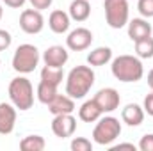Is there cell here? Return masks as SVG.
Returning <instances> with one entry per match:
<instances>
[{"instance_id":"1","label":"cell","mask_w":153,"mask_h":151,"mask_svg":"<svg viewBox=\"0 0 153 151\" xmlns=\"http://www.w3.org/2000/svg\"><path fill=\"white\" fill-rule=\"evenodd\" d=\"M93 66H75L66 76V94L73 100H82L94 85Z\"/></svg>"},{"instance_id":"2","label":"cell","mask_w":153,"mask_h":151,"mask_svg":"<svg viewBox=\"0 0 153 151\" xmlns=\"http://www.w3.org/2000/svg\"><path fill=\"white\" fill-rule=\"evenodd\" d=\"M111 71L116 80L128 84V82H139L144 76V66L137 55L123 53V55L112 59Z\"/></svg>"},{"instance_id":"3","label":"cell","mask_w":153,"mask_h":151,"mask_svg":"<svg viewBox=\"0 0 153 151\" xmlns=\"http://www.w3.org/2000/svg\"><path fill=\"white\" fill-rule=\"evenodd\" d=\"M9 100L18 110H29L34 105V87L25 76H16L9 82Z\"/></svg>"},{"instance_id":"4","label":"cell","mask_w":153,"mask_h":151,"mask_svg":"<svg viewBox=\"0 0 153 151\" xmlns=\"http://www.w3.org/2000/svg\"><path fill=\"white\" fill-rule=\"evenodd\" d=\"M121 135V123L114 115H102L93 130V141L100 146H111Z\"/></svg>"},{"instance_id":"5","label":"cell","mask_w":153,"mask_h":151,"mask_svg":"<svg viewBox=\"0 0 153 151\" xmlns=\"http://www.w3.org/2000/svg\"><path fill=\"white\" fill-rule=\"evenodd\" d=\"M39 50L30 44V43H25V44H20L13 55V70L18 71L20 75H27V73H32L39 64Z\"/></svg>"},{"instance_id":"6","label":"cell","mask_w":153,"mask_h":151,"mask_svg":"<svg viewBox=\"0 0 153 151\" xmlns=\"http://www.w3.org/2000/svg\"><path fill=\"white\" fill-rule=\"evenodd\" d=\"M105 20L111 29H123L130 20V4L128 0H105Z\"/></svg>"},{"instance_id":"7","label":"cell","mask_w":153,"mask_h":151,"mask_svg":"<svg viewBox=\"0 0 153 151\" xmlns=\"http://www.w3.org/2000/svg\"><path fill=\"white\" fill-rule=\"evenodd\" d=\"M45 27V18L38 9H25L20 14V29L25 34H39Z\"/></svg>"},{"instance_id":"8","label":"cell","mask_w":153,"mask_h":151,"mask_svg":"<svg viewBox=\"0 0 153 151\" xmlns=\"http://www.w3.org/2000/svg\"><path fill=\"white\" fill-rule=\"evenodd\" d=\"M76 119L73 114H57L52 121V132L59 139H68L75 133Z\"/></svg>"},{"instance_id":"9","label":"cell","mask_w":153,"mask_h":151,"mask_svg":"<svg viewBox=\"0 0 153 151\" xmlns=\"http://www.w3.org/2000/svg\"><path fill=\"white\" fill-rule=\"evenodd\" d=\"M94 101L98 103V107L102 109L103 114H111L119 109L121 103V96L114 87H103L94 94Z\"/></svg>"},{"instance_id":"10","label":"cell","mask_w":153,"mask_h":151,"mask_svg":"<svg viewBox=\"0 0 153 151\" xmlns=\"http://www.w3.org/2000/svg\"><path fill=\"white\" fill-rule=\"evenodd\" d=\"M91 43H93V32L85 27H76L66 38V46L71 52H84L91 46Z\"/></svg>"},{"instance_id":"11","label":"cell","mask_w":153,"mask_h":151,"mask_svg":"<svg viewBox=\"0 0 153 151\" xmlns=\"http://www.w3.org/2000/svg\"><path fill=\"white\" fill-rule=\"evenodd\" d=\"M70 59V53L64 46L61 44H53V46H48L43 53V62L46 66H53V68H62Z\"/></svg>"},{"instance_id":"12","label":"cell","mask_w":153,"mask_h":151,"mask_svg":"<svg viewBox=\"0 0 153 151\" xmlns=\"http://www.w3.org/2000/svg\"><path fill=\"white\" fill-rule=\"evenodd\" d=\"M16 107L13 103H0V135H9L16 126Z\"/></svg>"},{"instance_id":"13","label":"cell","mask_w":153,"mask_h":151,"mask_svg":"<svg viewBox=\"0 0 153 151\" xmlns=\"http://www.w3.org/2000/svg\"><path fill=\"white\" fill-rule=\"evenodd\" d=\"M126 25H128V38L132 39L134 43L152 36V30H153L152 23H148L146 18H134V20H128Z\"/></svg>"},{"instance_id":"14","label":"cell","mask_w":153,"mask_h":151,"mask_svg":"<svg viewBox=\"0 0 153 151\" xmlns=\"http://www.w3.org/2000/svg\"><path fill=\"white\" fill-rule=\"evenodd\" d=\"M70 25H71V18H70L68 13L61 11V9H55V11L50 13V16H48V27H50L52 32L64 34V32L70 30Z\"/></svg>"},{"instance_id":"15","label":"cell","mask_w":153,"mask_h":151,"mask_svg":"<svg viewBox=\"0 0 153 151\" xmlns=\"http://www.w3.org/2000/svg\"><path fill=\"white\" fill-rule=\"evenodd\" d=\"M48 112L57 115V114H73L75 112V100L68 94H57L48 105Z\"/></svg>"},{"instance_id":"16","label":"cell","mask_w":153,"mask_h":151,"mask_svg":"<svg viewBox=\"0 0 153 151\" xmlns=\"http://www.w3.org/2000/svg\"><path fill=\"white\" fill-rule=\"evenodd\" d=\"M121 121L128 126H139L144 121V109L137 103H128L121 110Z\"/></svg>"},{"instance_id":"17","label":"cell","mask_w":153,"mask_h":151,"mask_svg":"<svg viewBox=\"0 0 153 151\" xmlns=\"http://www.w3.org/2000/svg\"><path fill=\"white\" fill-rule=\"evenodd\" d=\"M102 115H103V112H102V109L98 107V103L94 101V98L85 100V101L80 105V109H78V117H80V121H84V123H94V121H98Z\"/></svg>"},{"instance_id":"18","label":"cell","mask_w":153,"mask_h":151,"mask_svg":"<svg viewBox=\"0 0 153 151\" xmlns=\"http://www.w3.org/2000/svg\"><path fill=\"white\" fill-rule=\"evenodd\" d=\"M68 14L73 21H78V23L85 21L91 16V2L89 0H73L70 4Z\"/></svg>"},{"instance_id":"19","label":"cell","mask_w":153,"mask_h":151,"mask_svg":"<svg viewBox=\"0 0 153 151\" xmlns=\"http://www.w3.org/2000/svg\"><path fill=\"white\" fill-rule=\"evenodd\" d=\"M111 61H112V50L109 46H98V48H94L87 53V64L93 66V68L105 66Z\"/></svg>"},{"instance_id":"20","label":"cell","mask_w":153,"mask_h":151,"mask_svg":"<svg viewBox=\"0 0 153 151\" xmlns=\"http://www.w3.org/2000/svg\"><path fill=\"white\" fill-rule=\"evenodd\" d=\"M59 93H57V85H53V84H48V82H39L38 84V89H36V96H38V100L41 103H45V105H48L55 96H57Z\"/></svg>"},{"instance_id":"21","label":"cell","mask_w":153,"mask_h":151,"mask_svg":"<svg viewBox=\"0 0 153 151\" xmlns=\"http://www.w3.org/2000/svg\"><path fill=\"white\" fill-rule=\"evenodd\" d=\"M41 80L59 87L61 82L64 80V71H62V68H53V66H46L45 64V68L41 70Z\"/></svg>"},{"instance_id":"22","label":"cell","mask_w":153,"mask_h":151,"mask_svg":"<svg viewBox=\"0 0 153 151\" xmlns=\"http://www.w3.org/2000/svg\"><path fill=\"white\" fill-rule=\"evenodd\" d=\"M46 148V142L41 135H27L20 141V150L23 151H43Z\"/></svg>"},{"instance_id":"23","label":"cell","mask_w":153,"mask_h":151,"mask_svg":"<svg viewBox=\"0 0 153 151\" xmlns=\"http://www.w3.org/2000/svg\"><path fill=\"white\" fill-rule=\"evenodd\" d=\"M135 53L139 59H152L153 57V38H144L135 41Z\"/></svg>"},{"instance_id":"24","label":"cell","mask_w":153,"mask_h":151,"mask_svg":"<svg viewBox=\"0 0 153 151\" xmlns=\"http://www.w3.org/2000/svg\"><path fill=\"white\" fill-rule=\"evenodd\" d=\"M71 151H93V142L85 137H75L70 144Z\"/></svg>"},{"instance_id":"25","label":"cell","mask_w":153,"mask_h":151,"mask_svg":"<svg viewBox=\"0 0 153 151\" xmlns=\"http://www.w3.org/2000/svg\"><path fill=\"white\" fill-rule=\"evenodd\" d=\"M137 11L146 20L148 18H153V0H139L137 2Z\"/></svg>"},{"instance_id":"26","label":"cell","mask_w":153,"mask_h":151,"mask_svg":"<svg viewBox=\"0 0 153 151\" xmlns=\"http://www.w3.org/2000/svg\"><path fill=\"white\" fill-rule=\"evenodd\" d=\"M139 150L141 151H153V133H146L139 141Z\"/></svg>"},{"instance_id":"27","label":"cell","mask_w":153,"mask_h":151,"mask_svg":"<svg viewBox=\"0 0 153 151\" xmlns=\"http://www.w3.org/2000/svg\"><path fill=\"white\" fill-rule=\"evenodd\" d=\"M11 43H13V36H11L7 30L0 29V52L7 50V48L11 46Z\"/></svg>"},{"instance_id":"28","label":"cell","mask_w":153,"mask_h":151,"mask_svg":"<svg viewBox=\"0 0 153 151\" xmlns=\"http://www.w3.org/2000/svg\"><path fill=\"white\" fill-rule=\"evenodd\" d=\"M143 109H144V114L152 115L153 117V91L150 94L144 96V101H143Z\"/></svg>"},{"instance_id":"29","label":"cell","mask_w":153,"mask_h":151,"mask_svg":"<svg viewBox=\"0 0 153 151\" xmlns=\"http://www.w3.org/2000/svg\"><path fill=\"white\" fill-rule=\"evenodd\" d=\"M30 2V5L34 7V9H38V11H45V9H48L52 4H53V0H29Z\"/></svg>"},{"instance_id":"30","label":"cell","mask_w":153,"mask_h":151,"mask_svg":"<svg viewBox=\"0 0 153 151\" xmlns=\"http://www.w3.org/2000/svg\"><path fill=\"white\" fill-rule=\"evenodd\" d=\"M7 7H13V9H20V7H23L25 5V2L27 0H2Z\"/></svg>"},{"instance_id":"31","label":"cell","mask_w":153,"mask_h":151,"mask_svg":"<svg viewBox=\"0 0 153 151\" xmlns=\"http://www.w3.org/2000/svg\"><path fill=\"white\" fill-rule=\"evenodd\" d=\"M112 150H134V151H135V146H134L132 142H121V144L114 146Z\"/></svg>"},{"instance_id":"32","label":"cell","mask_w":153,"mask_h":151,"mask_svg":"<svg viewBox=\"0 0 153 151\" xmlns=\"http://www.w3.org/2000/svg\"><path fill=\"white\" fill-rule=\"evenodd\" d=\"M148 85H150V89L153 91V70H150V73H148Z\"/></svg>"},{"instance_id":"33","label":"cell","mask_w":153,"mask_h":151,"mask_svg":"<svg viewBox=\"0 0 153 151\" xmlns=\"http://www.w3.org/2000/svg\"><path fill=\"white\" fill-rule=\"evenodd\" d=\"M2 16H4V7H2V4H0V20H2Z\"/></svg>"},{"instance_id":"34","label":"cell","mask_w":153,"mask_h":151,"mask_svg":"<svg viewBox=\"0 0 153 151\" xmlns=\"http://www.w3.org/2000/svg\"><path fill=\"white\" fill-rule=\"evenodd\" d=\"M89 2H91V0H89Z\"/></svg>"}]
</instances>
